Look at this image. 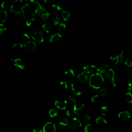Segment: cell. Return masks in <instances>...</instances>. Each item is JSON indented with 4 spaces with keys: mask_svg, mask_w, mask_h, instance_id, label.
<instances>
[{
    "mask_svg": "<svg viewBox=\"0 0 132 132\" xmlns=\"http://www.w3.org/2000/svg\"><path fill=\"white\" fill-rule=\"evenodd\" d=\"M69 122L68 119L63 116H57L54 118V123L58 126H67Z\"/></svg>",
    "mask_w": 132,
    "mask_h": 132,
    "instance_id": "3",
    "label": "cell"
},
{
    "mask_svg": "<svg viewBox=\"0 0 132 132\" xmlns=\"http://www.w3.org/2000/svg\"><path fill=\"white\" fill-rule=\"evenodd\" d=\"M91 117L88 115H84L81 118V121L84 123H88L91 120Z\"/></svg>",
    "mask_w": 132,
    "mask_h": 132,
    "instance_id": "26",
    "label": "cell"
},
{
    "mask_svg": "<svg viewBox=\"0 0 132 132\" xmlns=\"http://www.w3.org/2000/svg\"><path fill=\"white\" fill-rule=\"evenodd\" d=\"M73 114L74 113V111L73 110H71L70 109H68L67 110V111H66L65 112V114L66 115H67V116L70 118H72L73 119L74 117H73Z\"/></svg>",
    "mask_w": 132,
    "mask_h": 132,
    "instance_id": "33",
    "label": "cell"
},
{
    "mask_svg": "<svg viewBox=\"0 0 132 132\" xmlns=\"http://www.w3.org/2000/svg\"><path fill=\"white\" fill-rule=\"evenodd\" d=\"M62 8L61 7H60V6H59V5H56V4L53 5L51 7V11L53 12V13L54 14H58L59 12L62 11Z\"/></svg>",
    "mask_w": 132,
    "mask_h": 132,
    "instance_id": "22",
    "label": "cell"
},
{
    "mask_svg": "<svg viewBox=\"0 0 132 132\" xmlns=\"http://www.w3.org/2000/svg\"><path fill=\"white\" fill-rule=\"evenodd\" d=\"M104 83V79L102 75L99 72L92 74L89 78V85L94 89H98L100 88Z\"/></svg>",
    "mask_w": 132,
    "mask_h": 132,
    "instance_id": "1",
    "label": "cell"
},
{
    "mask_svg": "<svg viewBox=\"0 0 132 132\" xmlns=\"http://www.w3.org/2000/svg\"><path fill=\"white\" fill-rule=\"evenodd\" d=\"M71 88L73 94L76 96H80L83 93L81 87L76 83H73L71 84Z\"/></svg>",
    "mask_w": 132,
    "mask_h": 132,
    "instance_id": "7",
    "label": "cell"
},
{
    "mask_svg": "<svg viewBox=\"0 0 132 132\" xmlns=\"http://www.w3.org/2000/svg\"><path fill=\"white\" fill-rule=\"evenodd\" d=\"M35 21V19L33 17H31L29 19H28L27 20H26V25L27 26H30L33 22Z\"/></svg>",
    "mask_w": 132,
    "mask_h": 132,
    "instance_id": "36",
    "label": "cell"
},
{
    "mask_svg": "<svg viewBox=\"0 0 132 132\" xmlns=\"http://www.w3.org/2000/svg\"><path fill=\"white\" fill-rule=\"evenodd\" d=\"M106 76L110 80L112 85L114 87H116L118 84V81L115 76L114 71L112 69H109L106 73Z\"/></svg>",
    "mask_w": 132,
    "mask_h": 132,
    "instance_id": "2",
    "label": "cell"
},
{
    "mask_svg": "<svg viewBox=\"0 0 132 132\" xmlns=\"http://www.w3.org/2000/svg\"><path fill=\"white\" fill-rule=\"evenodd\" d=\"M50 16V14L48 12H46L45 13H43L41 15V18L43 21L46 22L49 20Z\"/></svg>",
    "mask_w": 132,
    "mask_h": 132,
    "instance_id": "27",
    "label": "cell"
},
{
    "mask_svg": "<svg viewBox=\"0 0 132 132\" xmlns=\"http://www.w3.org/2000/svg\"><path fill=\"white\" fill-rule=\"evenodd\" d=\"M101 112L102 115L103 116H107L108 115L109 111V109L108 108V107L107 106H103L101 107Z\"/></svg>",
    "mask_w": 132,
    "mask_h": 132,
    "instance_id": "25",
    "label": "cell"
},
{
    "mask_svg": "<svg viewBox=\"0 0 132 132\" xmlns=\"http://www.w3.org/2000/svg\"><path fill=\"white\" fill-rule=\"evenodd\" d=\"M22 48H23V45L20 43H16L13 45V48L16 50H21Z\"/></svg>",
    "mask_w": 132,
    "mask_h": 132,
    "instance_id": "31",
    "label": "cell"
},
{
    "mask_svg": "<svg viewBox=\"0 0 132 132\" xmlns=\"http://www.w3.org/2000/svg\"><path fill=\"white\" fill-rule=\"evenodd\" d=\"M11 60L13 61V62L14 63V65L16 67L19 68L20 70H23L24 69L25 65L23 61V60L20 58H17L16 59H13L12 58L11 59Z\"/></svg>",
    "mask_w": 132,
    "mask_h": 132,
    "instance_id": "10",
    "label": "cell"
},
{
    "mask_svg": "<svg viewBox=\"0 0 132 132\" xmlns=\"http://www.w3.org/2000/svg\"><path fill=\"white\" fill-rule=\"evenodd\" d=\"M54 104L60 110H65L67 107V102L65 100H56Z\"/></svg>",
    "mask_w": 132,
    "mask_h": 132,
    "instance_id": "12",
    "label": "cell"
},
{
    "mask_svg": "<svg viewBox=\"0 0 132 132\" xmlns=\"http://www.w3.org/2000/svg\"><path fill=\"white\" fill-rule=\"evenodd\" d=\"M42 29L44 32H45L47 33H49L51 31L52 26L49 23H44L42 25Z\"/></svg>",
    "mask_w": 132,
    "mask_h": 132,
    "instance_id": "23",
    "label": "cell"
},
{
    "mask_svg": "<svg viewBox=\"0 0 132 132\" xmlns=\"http://www.w3.org/2000/svg\"><path fill=\"white\" fill-rule=\"evenodd\" d=\"M72 122H73V124H74V125L76 126L77 128V127H80L82 125V122L81 121V120H79L77 118L74 117L72 119Z\"/></svg>",
    "mask_w": 132,
    "mask_h": 132,
    "instance_id": "24",
    "label": "cell"
},
{
    "mask_svg": "<svg viewBox=\"0 0 132 132\" xmlns=\"http://www.w3.org/2000/svg\"><path fill=\"white\" fill-rule=\"evenodd\" d=\"M125 99L127 103H132V94L129 92L126 93L125 95Z\"/></svg>",
    "mask_w": 132,
    "mask_h": 132,
    "instance_id": "30",
    "label": "cell"
},
{
    "mask_svg": "<svg viewBox=\"0 0 132 132\" xmlns=\"http://www.w3.org/2000/svg\"><path fill=\"white\" fill-rule=\"evenodd\" d=\"M62 35L59 33H55L53 35H52L49 39V41L51 43H56L58 41H59L62 38Z\"/></svg>",
    "mask_w": 132,
    "mask_h": 132,
    "instance_id": "13",
    "label": "cell"
},
{
    "mask_svg": "<svg viewBox=\"0 0 132 132\" xmlns=\"http://www.w3.org/2000/svg\"><path fill=\"white\" fill-rule=\"evenodd\" d=\"M31 38L36 42L41 43L44 41V38L43 34L40 31L35 32L31 36Z\"/></svg>",
    "mask_w": 132,
    "mask_h": 132,
    "instance_id": "4",
    "label": "cell"
},
{
    "mask_svg": "<svg viewBox=\"0 0 132 132\" xmlns=\"http://www.w3.org/2000/svg\"><path fill=\"white\" fill-rule=\"evenodd\" d=\"M96 123L100 126H104L107 123V121L105 118L102 117H98L96 119Z\"/></svg>",
    "mask_w": 132,
    "mask_h": 132,
    "instance_id": "19",
    "label": "cell"
},
{
    "mask_svg": "<svg viewBox=\"0 0 132 132\" xmlns=\"http://www.w3.org/2000/svg\"><path fill=\"white\" fill-rule=\"evenodd\" d=\"M123 59V52L121 51L118 54L113 55L110 57V59L114 61L116 64H118L122 62Z\"/></svg>",
    "mask_w": 132,
    "mask_h": 132,
    "instance_id": "9",
    "label": "cell"
},
{
    "mask_svg": "<svg viewBox=\"0 0 132 132\" xmlns=\"http://www.w3.org/2000/svg\"><path fill=\"white\" fill-rule=\"evenodd\" d=\"M66 29V25L63 23H60L58 25V31L59 32H63Z\"/></svg>",
    "mask_w": 132,
    "mask_h": 132,
    "instance_id": "34",
    "label": "cell"
},
{
    "mask_svg": "<svg viewBox=\"0 0 132 132\" xmlns=\"http://www.w3.org/2000/svg\"><path fill=\"white\" fill-rule=\"evenodd\" d=\"M107 91H108V89H107V88H104L100 90V93H99L100 96L101 97H103L106 96V95H107Z\"/></svg>",
    "mask_w": 132,
    "mask_h": 132,
    "instance_id": "32",
    "label": "cell"
},
{
    "mask_svg": "<svg viewBox=\"0 0 132 132\" xmlns=\"http://www.w3.org/2000/svg\"><path fill=\"white\" fill-rule=\"evenodd\" d=\"M128 89L129 91L132 90V79H131L128 83Z\"/></svg>",
    "mask_w": 132,
    "mask_h": 132,
    "instance_id": "44",
    "label": "cell"
},
{
    "mask_svg": "<svg viewBox=\"0 0 132 132\" xmlns=\"http://www.w3.org/2000/svg\"><path fill=\"white\" fill-rule=\"evenodd\" d=\"M92 130V125L90 123H88L84 127V130L85 132H90Z\"/></svg>",
    "mask_w": 132,
    "mask_h": 132,
    "instance_id": "35",
    "label": "cell"
},
{
    "mask_svg": "<svg viewBox=\"0 0 132 132\" xmlns=\"http://www.w3.org/2000/svg\"><path fill=\"white\" fill-rule=\"evenodd\" d=\"M31 37V36H29V35L27 33H24V34H23L22 35V38L24 40H30V38Z\"/></svg>",
    "mask_w": 132,
    "mask_h": 132,
    "instance_id": "42",
    "label": "cell"
},
{
    "mask_svg": "<svg viewBox=\"0 0 132 132\" xmlns=\"http://www.w3.org/2000/svg\"><path fill=\"white\" fill-rule=\"evenodd\" d=\"M43 132H56V125L54 123L51 122H47L43 126Z\"/></svg>",
    "mask_w": 132,
    "mask_h": 132,
    "instance_id": "6",
    "label": "cell"
},
{
    "mask_svg": "<svg viewBox=\"0 0 132 132\" xmlns=\"http://www.w3.org/2000/svg\"><path fill=\"white\" fill-rule=\"evenodd\" d=\"M85 108V104L82 103H76L73 107V111L74 114L79 116L81 115L84 109Z\"/></svg>",
    "mask_w": 132,
    "mask_h": 132,
    "instance_id": "5",
    "label": "cell"
},
{
    "mask_svg": "<svg viewBox=\"0 0 132 132\" xmlns=\"http://www.w3.org/2000/svg\"><path fill=\"white\" fill-rule=\"evenodd\" d=\"M108 69V65L105 63H102L97 67V71L101 74L106 73Z\"/></svg>",
    "mask_w": 132,
    "mask_h": 132,
    "instance_id": "15",
    "label": "cell"
},
{
    "mask_svg": "<svg viewBox=\"0 0 132 132\" xmlns=\"http://www.w3.org/2000/svg\"><path fill=\"white\" fill-rule=\"evenodd\" d=\"M125 64L127 66V67H128L129 68L132 67V61H131V60L128 58H126L125 61Z\"/></svg>",
    "mask_w": 132,
    "mask_h": 132,
    "instance_id": "38",
    "label": "cell"
},
{
    "mask_svg": "<svg viewBox=\"0 0 132 132\" xmlns=\"http://www.w3.org/2000/svg\"><path fill=\"white\" fill-rule=\"evenodd\" d=\"M69 98L70 101L71 102H72V103H75V104L77 103L76 99V98H75L74 96H70L69 97Z\"/></svg>",
    "mask_w": 132,
    "mask_h": 132,
    "instance_id": "43",
    "label": "cell"
},
{
    "mask_svg": "<svg viewBox=\"0 0 132 132\" xmlns=\"http://www.w3.org/2000/svg\"><path fill=\"white\" fill-rule=\"evenodd\" d=\"M43 1L44 3H47L50 2L51 1V0H43Z\"/></svg>",
    "mask_w": 132,
    "mask_h": 132,
    "instance_id": "49",
    "label": "cell"
},
{
    "mask_svg": "<svg viewBox=\"0 0 132 132\" xmlns=\"http://www.w3.org/2000/svg\"><path fill=\"white\" fill-rule=\"evenodd\" d=\"M83 70L86 74H94L97 71V67L93 64H88L84 66Z\"/></svg>",
    "mask_w": 132,
    "mask_h": 132,
    "instance_id": "8",
    "label": "cell"
},
{
    "mask_svg": "<svg viewBox=\"0 0 132 132\" xmlns=\"http://www.w3.org/2000/svg\"><path fill=\"white\" fill-rule=\"evenodd\" d=\"M6 28L4 26L3 24L1 23L0 24V35H1L3 32L6 31Z\"/></svg>",
    "mask_w": 132,
    "mask_h": 132,
    "instance_id": "40",
    "label": "cell"
},
{
    "mask_svg": "<svg viewBox=\"0 0 132 132\" xmlns=\"http://www.w3.org/2000/svg\"><path fill=\"white\" fill-rule=\"evenodd\" d=\"M67 126L70 129H71V130H76V128H77L76 126L74 125V124H73V123L72 121V122H69V123H68V125H67Z\"/></svg>",
    "mask_w": 132,
    "mask_h": 132,
    "instance_id": "37",
    "label": "cell"
},
{
    "mask_svg": "<svg viewBox=\"0 0 132 132\" xmlns=\"http://www.w3.org/2000/svg\"><path fill=\"white\" fill-rule=\"evenodd\" d=\"M8 15L5 11H1L0 12V20L2 22H5L7 19Z\"/></svg>",
    "mask_w": 132,
    "mask_h": 132,
    "instance_id": "20",
    "label": "cell"
},
{
    "mask_svg": "<svg viewBox=\"0 0 132 132\" xmlns=\"http://www.w3.org/2000/svg\"><path fill=\"white\" fill-rule=\"evenodd\" d=\"M118 117L122 120H127L130 118V114L128 111H122L118 114Z\"/></svg>",
    "mask_w": 132,
    "mask_h": 132,
    "instance_id": "14",
    "label": "cell"
},
{
    "mask_svg": "<svg viewBox=\"0 0 132 132\" xmlns=\"http://www.w3.org/2000/svg\"><path fill=\"white\" fill-rule=\"evenodd\" d=\"M23 48L28 51H32L36 49V44L35 42L32 41H27L23 44Z\"/></svg>",
    "mask_w": 132,
    "mask_h": 132,
    "instance_id": "11",
    "label": "cell"
},
{
    "mask_svg": "<svg viewBox=\"0 0 132 132\" xmlns=\"http://www.w3.org/2000/svg\"><path fill=\"white\" fill-rule=\"evenodd\" d=\"M30 2L33 5L39 9L41 12H45L46 11L45 8L37 0H30Z\"/></svg>",
    "mask_w": 132,
    "mask_h": 132,
    "instance_id": "16",
    "label": "cell"
},
{
    "mask_svg": "<svg viewBox=\"0 0 132 132\" xmlns=\"http://www.w3.org/2000/svg\"><path fill=\"white\" fill-rule=\"evenodd\" d=\"M49 115L51 118H55L56 117H57V115H58V112L56 110H55V109H51L50 110L49 112Z\"/></svg>",
    "mask_w": 132,
    "mask_h": 132,
    "instance_id": "28",
    "label": "cell"
},
{
    "mask_svg": "<svg viewBox=\"0 0 132 132\" xmlns=\"http://www.w3.org/2000/svg\"><path fill=\"white\" fill-rule=\"evenodd\" d=\"M77 78L78 79V80L79 81V82H80L81 83H85L86 82H87L88 81V77L83 72L80 73L77 77Z\"/></svg>",
    "mask_w": 132,
    "mask_h": 132,
    "instance_id": "18",
    "label": "cell"
},
{
    "mask_svg": "<svg viewBox=\"0 0 132 132\" xmlns=\"http://www.w3.org/2000/svg\"><path fill=\"white\" fill-rule=\"evenodd\" d=\"M61 17L64 21H68L70 17V14L66 11H63L61 13Z\"/></svg>",
    "mask_w": 132,
    "mask_h": 132,
    "instance_id": "21",
    "label": "cell"
},
{
    "mask_svg": "<svg viewBox=\"0 0 132 132\" xmlns=\"http://www.w3.org/2000/svg\"><path fill=\"white\" fill-rule=\"evenodd\" d=\"M10 11L11 13L16 15L21 14V13H22L21 8L16 5H12L10 7Z\"/></svg>",
    "mask_w": 132,
    "mask_h": 132,
    "instance_id": "17",
    "label": "cell"
},
{
    "mask_svg": "<svg viewBox=\"0 0 132 132\" xmlns=\"http://www.w3.org/2000/svg\"><path fill=\"white\" fill-rule=\"evenodd\" d=\"M52 20V22H53L54 26H57L60 24L59 23V22H60L59 18L57 16H55L53 17Z\"/></svg>",
    "mask_w": 132,
    "mask_h": 132,
    "instance_id": "29",
    "label": "cell"
},
{
    "mask_svg": "<svg viewBox=\"0 0 132 132\" xmlns=\"http://www.w3.org/2000/svg\"><path fill=\"white\" fill-rule=\"evenodd\" d=\"M43 129H41V128H35L33 131V132H43Z\"/></svg>",
    "mask_w": 132,
    "mask_h": 132,
    "instance_id": "46",
    "label": "cell"
},
{
    "mask_svg": "<svg viewBox=\"0 0 132 132\" xmlns=\"http://www.w3.org/2000/svg\"><path fill=\"white\" fill-rule=\"evenodd\" d=\"M68 73H69L72 77H74V76H75L74 71L73 69H70V70H69Z\"/></svg>",
    "mask_w": 132,
    "mask_h": 132,
    "instance_id": "45",
    "label": "cell"
},
{
    "mask_svg": "<svg viewBox=\"0 0 132 132\" xmlns=\"http://www.w3.org/2000/svg\"><path fill=\"white\" fill-rule=\"evenodd\" d=\"M1 6L2 8H5V2H4V1L2 2L1 4Z\"/></svg>",
    "mask_w": 132,
    "mask_h": 132,
    "instance_id": "48",
    "label": "cell"
},
{
    "mask_svg": "<svg viewBox=\"0 0 132 132\" xmlns=\"http://www.w3.org/2000/svg\"><path fill=\"white\" fill-rule=\"evenodd\" d=\"M100 97V96L99 95H96L91 97V100L92 102H96L99 100Z\"/></svg>",
    "mask_w": 132,
    "mask_h": 132,
    "instance_id": "41",
    "label": "cell"
},
{
    "mask_svg": "<svg viewBox=\"0 0 132 132\" xmlns=\"http://www.w3.org/2000/svg\"><path fill=\"white\" fill-rule=\"evenodd\" d=\"M11 1L12 2V3H17V2H18L19 1L21 2H22V0H11Z\"/></svg>",
    "mask_w": 132,
    "mask_h": 132,
    "instance_id": "47",
    "label": "cell"
},
{
    "mask_svg": "<svg viewBox=\"0 0 132 132\" xmlns=\"http://www.w3.org/2000/svg\"><path fill=\"white\" fill-rule=\"evenodd\" d=\"M60 85L61 86V87L64 89H68V84L67 83V82H64V81H62V82H61L60 83Z\"/></svg>",
    "mask_w": 132,
    "mask_h": 132,
    "instance_id": "39",
    "label": "cell"
}]
</instances>
